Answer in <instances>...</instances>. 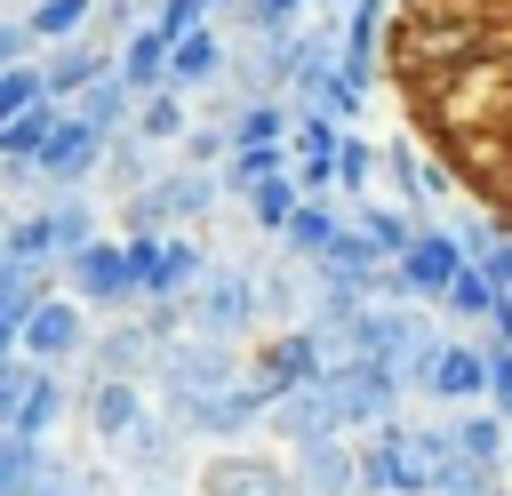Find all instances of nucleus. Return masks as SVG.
I'll use <instances>...</instances> for the list:
<instances>
[{"label":"nucleus","mask_w":512,"mask_h":496,"mask_svg":"<svg viewBox=\"0 0 512 496\" xmlns=\"http://www.w3.org/2000/svg\"><path fill=\"white\" fill-rule=\"evenodd\" d=\"M352 448H360V488H368V496H432L440 464L456 456L448 408H440V416H408V408H400L392 424L360 432Z\"/></svg>","instance_id":"1"},{"label":"nucleus","mask_w":512,"mask_h":496,"mask_svg":"<svg viewBox=\"0 0 512 496\" xmlns=\"http://www.w3.org/2000/svg\"><path fill=\"white\" fill-rule=\"evenodd\" d=\"M320 400H328V416H336V432H376V424H392L400 416V400H408V384L384 368V360H360V352H336L328 368H320V384H312Z\"/></svg>","instance_id":"2"},{"label":"nucleus","mask_w":512,"mask_h":496,"mask_svg":"<svg viewBox=\"0 0 512 496\" xmlns=\"http://www.w3.org/2000/svg\"><path fill=\"white\" fill-rule=\"evenodd\" d=\"M128 240V272H136V304H184L208 280V240L200 232H120Z\"/></svg>","instance_id":"3"},{"label":"nucleus","mask_w":512,"mask_h":496,"mask_svg":"<svg viewBox=\"0 0 512 496\" xmlns=\"http://www.w3.org/2000/svg\"><path fill=\"white\" fill-rule=\"evenodd\" d=\"M184 328L192 336H216V344H248V336H264V320H256V264H208V280L184 296Z\"/></svg>","instance_id":"4"},{"label":"nucleus","mask_w":512,"mask_h":496,"mask_svg":"<svg viewBox=\"0 0 512 496\" xmlns=\"http://www.w3.org/2000/svg\"><path fill=\"white\" fill-rule=\"evenodd\" d=\"M232 376H248V352L184 328V336H168V344H160V360H152L144 392H152V408H168V400H184V392H216V384H232Z\"/></svg>","instance_id":"5"},{"label":"nucleus","mask_w":512,"mask_h":496,"mask_svg":"<svg viewBox=\"0 0 512 496\" xmlns=\"http://www.w3.org/2000/svg\"><path fill=\"white\" fill-rule=\"evenodd\" d=\"M160 416H168L184 440L240 448V440H256V432H264V392H256L248 376H232V384H216V392H184V400H168Z\"/></svg>","instance_id":"6"},{"label":"nucleus","mask_w":512,"mask_h":496,"mask_svg":"<svg viewBox=\"0 0 512 496\" xmlns=\"http://www.w3.org/2000/svg\"><path fill=\"white\" fill-rule=\"evenodd\" d=\"M328 360H336V336H328V328H312V320H296V328H264V336H256V360H248V384H256L264 408H272L280 392L320 384Z\"/></svg>","instance_id":"7"},{"label":"nucleus","mask_w":512,"mask_h":496,"mask_svg":"<svg viewBox=\"0 0 512 496\" xmlns=\"http://www.w3.org/2000/svg\"><path fill=\"white\" fill-rule=\"evenodd\" d=\"M56 288H64V296H80L88 312H136L128 240H120V232H96V240H80V248L56 264Z\"/></svg>","instance_id":"8"},{"label":"nucleus","mask_w":512,"mask_h":496,"mask_svg":"<svg viewBox=\"0 0 512 496\" xmlns=\"http://www.w3.org/2000/svg\"><path fill=\"white\" fill-rule=\"evenodd\" d=\"M88 336H96V312L48 280V288L32 296V312H24L16 352H24V360H40V368H80V360H88Z\"/></svg>","instance_id":"9"},{"label":"nucleus","mask_w":512,"mask_h":496,"mask_svg":"<svg viewBox=\"0 0 512 496\" xmlns=\"http://www.w3.org/2000/svg\"><path fill=\"white\" fill-rule=\"evenodd\" d=\"M384 40H392L400 72H416V80H424V72H448V80H456V72H472V56H480V32H472V24H456V16H440V8L400 16Z\"/></svg>","instance_id":"10"},{"label":"nucleus","mask_w":512,"mask_h":496,"mask_svg":"<svg viewBox=\"0 0 512 496\" xmlns=\"http://www.w3.org/2000/svg\"><path fill=\"white\" fill-rule=\"evenodd\" d=\"M184 448H192V440H184V432H176V424L152 408V416H144V424H136V432L112 448V456H120V480H128V496H184V480H192Z\"/></svg>","instance_id":"11"},{"label":"nucleus","mask_w":512,"mask_h":496,"mask_svg":"<svg viewBox=\"0 0 512 496\" xmlns=\"http://www.w3.org/2000/svg\"><path fill=\"white\" fill-rule=\"evenodd\" d=\"M424 336H432L424 304H376V296H368V304L344 320V336H336V344H344V352H360V360H384V368L400 376V360H408Z\"/></svg>","instance_id":"12"},{"label":"nucleus","mask_w":512,"mask_h":496,"mask_svg":"<svg viewBox=\"0 0 512 496\" xmlns=\"http://www.w3.org/2000/svg\"><path fill=\"white\" fill-rule=\"evenodd\" d=\"M104 144H112V136H96L80 112H56L48 144L32 152V176H40L48 192H88V184L104 176Z\"/></svg>","instance_id":"13"},{"label":"nucleus","mask_w":512,"mask_h":496,"mask_svg":"<svg viewBox=\"0 0 512 496\" xmlns=\"http://www.w3.org/2000/svg\"><path fill=\"white\" fill-rule=\"evenodd\" d=\"M192 488H200V496H304L296 472H288V456H248V440H240V448H216V456L192 472Z\"/></svg>","instance_id":"14"},{"label":"nucleus","mask_w":512,"mask_h":496,"mask_svg":"<svg viewBox=\"0 0 512 496\" xmlns=\"http://www.w3.org/2000/svg\"><path fill=\"white\" fill-rule=\"evenodd\" d=\"M392 264H400V280H408V296H416V304H440V296H448V280H456L472 256H464V240H456L448 224H432V216H424V224H416V240H408Z\"/></svg>","instance_id":"15"},{"label":"nucleus","mask_w":512,"mask_h":496,"mask_svg":"<svg viewBox=\"0 0 512 496\" xmlns=\"http://www.w3.org/2000/svg\"><path fill=\"white\" fill-rule=\"evenodd\" d=\"M152 360H160V336H152V320L136 312H112L96 336H88V360H80V376H128V384H144L152 376Z\"/></svg>","instance_id":"16"},{"label":"nucleus","mask_w":512,"mask_h":496,"mask_svg":"<svg viewBox=\"0 0 512 496\" xmlns=\"http://www.w3.org/2000/svg\"><path fill=\"white\" fill-rule=\"evenodd\" d=\"M72 408H80V392H72V368H40V360H24V392H16V416H8V432H24V440H56Z\"/></svg>","instance_id":"17"},{"label":"nucleus","mask_w":512,"mask_h":496,"mask_svg":"<svg viewBox=\"0 0 512 496\" xmlns=\"http://www.w3.org/2000/svg\"><path fill=\"white\" fill-rule=\"evenodd\" d=\"M80 416H88V432H96L104 448H120V440L152 416V392L128 384V376H80Z\"/></svg>","instance_id":"18"},{"label":"nucleus","mask_w":512,"mask_h":496,"mask_svg":"<svg viewBox=\"0 0 512 496\" xmlns=\"http://www.w3.org/2000/svg\"><path fill=\"white\" fill-rule=\"evenodd\" d=\"M288 472H296L304 496H352L360 488V448H352V432H320V440L288 448Z\"/></svg>","instance_id":"19"},{"label":"nucleus","mask_w":512,"mask_h":496,"mask_svg":"<svg viewBox=\"0 0 512 496\" xmlns=\"http://www.w3.org/2000/svg\"><path fill=\"white\" fill-rule=\"evenodd\" d=\"M32 64H40V96H48V104H72L88 80H104V72H112V40L80 32V40H56V48H40Z\"/></svg>","instance_id":"20"},{"label":"nucleus","mask_w":512,"mask_h":496,"mask_svg":"<svg viewBox=\"0 0 512 496\" xmlns=\"http://www.w3.org/2000/svg\"><path fill=\"white\" fill-rule=\"evenodd\" d=\"M304 312H312V272H304L296 256L256 264V320H264V328H296Z\"/></svg>","instance_id":"21"},{"label":"nucleus","mask_w":512,"mask_h":496,"mask_svg":"<svg viewBox=\"0 0 512 496\" xmlns=\"http://www.w3.org/2000/svg\"><path fill=\"white\" fill-rule=\"evenodd\" d=\"M112 80H120L128 96H152V88H168V32H152V24L120 32V40H112Z\"/></svg>","instance_id":"22"},{"label":"nucleus","mask_w":512,"mask_h":496,"mask_svg":"<svg viewBox=\"0 0 512 496\" xmlns=\"http://www.w3.org/2000/svg\"><path fill=\"white\" fill-rule=\"evenodd\" d=\"M224 56H232V48L216 40V24L168 40V88H176V96H208V88L224 80Z\"/></svg>","instance_id":"23"},{"label":"nucleus","mask_w":512,"mask_h":496,"mask_svg":"<svg viewBox=\"0 0 512 496\" xmlns=\"http://www.w3.org/2000/svg\"><path fill=\"white\" fill-rule=\"evenodd\" d=\"M448 440H456V456H464V464L504 472V440H512V424H504L488 400H472V408H448Z\"/></svg>","instance_id":"24"},{"label":"nucleus","mask_w":512,"mask_h":496,"mask_svg":"<svg viewBox=\"0 0 512 496\" xmlns=\"http://www.w3.org/2000/svg\"><path fill=\"white\" fill-rule=\"evenodd\" d=\"M184 128H192V96H176V88H152V96H136V120H128V136H144L152 152H176V144H184Z\"/></svg>","instance_id":"25"},{"label":"nucleus","mask_w":512,"mask_h":496,"mask_svg":"<svg viewBox=\"0 0 512 496\" xmlns=\"http://www.w3.org/2000/svg\"><path fill=\"white\" fill-rule=\"evenodd\" d=\"M336 232H344V208H336V200H296V216H288V232H280V256L320 264Z\"/></svg>","instance_id":"26"},{"label":"nucleus","mask_w":512,"mask_h":496,"mask_svg":"<svg viewBox=\"0 0 512 496\" xmlns=\"http://www.w3.org/2000/svg\"><path fill=\"white\" fill-rule=\"evenodd\" d=\"M376 184H384V144L360 136V128H344V144H336V192L344 200H376Z\"/></svg>","instance_id":"27"},{"label":"nucleus","mask_w":512,"mask_h":496,"mask_svg":"<svg viewBox=\"0 0 512 496\" xmlns=\"http://www.w3.org/2000/svg\"><path fill=\"white\" fill-rule=\"evenodd\" d=\"M296 200H304V192H296V176L280 168V176H264V184H248V192H240V216H248V232L280 240V232H288V216H296Z\"/></svg>","instance_id":"28"},{"label":"nucleus","mask_w":512,"mask_h":496,"mask_svg":"<svg viewBox=\"0 0 512 496\" xmlns=\"http://www.w3.org/2000/svg\"><path fill=\"white\" fill-rule=\"evenodd\" d=\"M64 112H80V120H88L96 136H128V120H136V96H128V88H120V80L104 72V80H88V88H80V96H72Z\"/></svg>","instance_id":"29"},{"label":"nucleus","mask_w":512,"mask_h":496,"mask_svg":"<svg viewBox=\"0 0 512 496\" xmlns=\"http://www.w3.org/2000/svg\"><path fill=\"white\" fill-rule=\"evenodd\" d=\"M16 16H24V32H32L40 48L96 32V0H32V8H16Z\"/></svg>","instance_id":"30"},{"label":"nucleus","mask_w":512,"mask_h":496,"mask_svg":"<svg viewBox=\"0 0 512 496\" xmlns=\"http://www.w3.org/2000/svg\"><path fill=\"white\" fill-rule=\"evenodd\" d=\"M8 264H24V272H40V280H56V232H48V208H24L16 224H8V248H0Z\"/></svg>","instance_id":"31"},{"label":"nucleus","mask_w":512,"mask_h":496,"mask_svg":"<svg viewBox=\"0 0 512 496\" xmlns=\"http://www.w3.org/2000/svg\"><path fill=\"white\" fill-rule=\"evenodd\" d=\"M496 304H504V288H496L480 264H464V272L448 280V296H440V312H448V320H464V328H488V320H496Z\"/></svg>","instance_id":"32"},{"label":"nucleus","mask_w":512,"mask_h":496,"mask_svg":"<svg viewBox=\"0 0 512 496\" xmlns=\"http://www.w3.org/2000/svg\"><path fill=\"white\" fill-rule=\"evenodd\" d=\"M56 440H24V432H0V496H32L40 472H48Z\"/></svg>","instance_id":"33"},{"label":"nucleus","mask_w":512,"mask_h":496,"mask_svg":"<svg viewBox=\"0 0 512 496\" xmlns=\"http://www.w3.org/2000/svg\"><path fill=\"white\" fill-rule=\"evenodd\" d=\"M40 208H48V232H56V264H64V256H72L80 240H96V232H104V224H96V200H88V192H48Z\"/></svg>","instance_id":"34"},{"label":"nucleus","mask_w":512,"mask_h":496,"mask_svg":"<svg viewBox=\"0 0 512 496\" xmlns=\"http://www.w3.org/2000/svg\"><path fill=\"white\" fill-rule=\"evenodd\" d=\"M160 160H168V152H152L144 136H112V144H104V176H112V192H144V184L160 176Z\"/></svg>","instance_id":"35"},{"label":"nucleus","mask_w":512,"mask_h":496,"mask_svg":"<svg viewBox=\"0 0 512 496\" xmlns=\"http://www.w3.org/2000/svg\"><path fill=\"white\" fill-rule=\"evenodd\" d=\"M376 56H384V0H360L344 8V64L376 80Z\"/></svg>","instance_id":"36"},{"label":"nucleus","mask_w":512,"mask_h":496,"mask_svg":"<svg viewBox=\"0 0 512 496\" xmlns=\"http://www.w3.org/2000/svg\"><path fill=\"white\" fill-rule=\"evenodd\" d=\"M232 16H240V40H280V32H296L304 24V8L312 0H224Z\"/></svg>","instance_id":"37"},{"label":"nucleus","mask_w":512,"mask_h":496,"mask_svg":"<svg viewBox=\"0 0 512 496\" xmlns=\"http://www.w3.org/2000/svg\"><path fill=\"white\" fill-rule=\"evenodd\" d=\"M232 144H288V96H248L232 112Z\"/></svg>","instance_id":"38"},{"label":"nucleus","mask_w":512,"mask_h":496,"mask_svg":"<svg viewBox=\"0 0 512 496\" xmlns=\"http://www.w3.org/2000/svg\"><path fill=\"white\" fill-rule=\"evenodd\" d=\"M56 112H64V104H48V96H40V104H24V112L0 128V160H32V152L48 144V128H56Z\"/></svg>","instance_id":"39"},{"label":"nucleus","mask_w":512,"mask_h":496,"mask_svg":"<svg viewBox=\"0 0 512 496\" xmlns=\"http://www.w3.org/2000/svg\"><path fill=\"white\" fill-rule=\"evenodd\" d=\"M224 152H232V128H216V120H192V128H184V144H176L168 160H184V168H224Z\"/></svg>","instance_id":"40"},{"label":"nucleus","mask_w":512,"mask_h":496,"mask_svg":"<svg viewBox=\"0 0 512 496\" xmlns=\"http://www.w3.org/2000/svg\"><path fill=\"white\" fill-rule=\"evenodd\" d=\"M208 16H216L208 0H152V16H144V24H152V32H168V40H184V32H200Z\"/></svg>","instance_id":"41"},{"label":"nucleus","mask_w":512,"mask_h":496,"mask_svg":"<svg viewBox=\"0 0 512 496\" xmlns=\"http://www.w3.org/2000/svg\"><path fill=\"white\" fill-rule=\"evenodd\" d=\"M24 104H40V64H0V128H8Z\"/></svg>","instance_id":"42"},{"label":"nucleus","mask_w":512,"mask_h":496,"mask_svg":"<svg viewBox=\"0 0 512 496\" xmlns=\"http://www.w3.org/2000/svg\"><path fill=\"white\" fill-rule=\"evenodd\" d=\"M480 344H488V408L512 424V344L504 336H480Z\"/></svg>","instance_id":"43"},{"label":"nucleus","mask_w":512,"mask_h":496,"mask_svg":"<svg viewBox=\"0 0 512 496\" xmlns=\"http://www.w3.org/2000/svg\"><path fill=\"white\" fill-rule=\"evenodd\" d=\"M504 480H512V440H504Z\"/></svg>","instance_id":"44"},{"label":"nucleus","mask_w":512,"mask_h":496,"mask_svg":"<svg viewBox=\"0 0 512 496\" xmlns=\"http://www.w3.org/2000/svg\"><path fill=\"white\" fill-rule=\"evenodd\" d=\"M136 8H144V16H152V0H136Z\"/></svg>","instance_id":"45"},{"label":"nucleus","mask_w":512,"mask_h":496,"mask_svg":"<svg viewBox=\"0 0 512 496\" xmlns=\"http://www.w3.org/2000/svg\"><path fill=\"white\" fill-rule=\"evenodd\" d=\"M336 8H360V0H336Z\"/></svg>","instance_id":"46"},{"label":"nucleus","mask_w":512,"mask_h":496,"mask_svg":"<svg viewBox=\"0 0 512 496\" xmlns=\"http://www.w3.org/2000/svg\"><path fill=\"white\" fill-rule=\"evenodd\" d=\"M208 8H224V0H208Z\"/></svg>","instance_id":"47"},{"label":"nucleus","mask_w":512,"mask_h":496,"mask_svg":"<svg viewBox=\"0 0 512 496\" xmlns=\"http://www.w3.org/2000/svg\"><path fill=\"white\" fill-rule=\"evenodd\" d=\"M360 496H368V488H360Z\"/></svg>","instance_id":"48"}]
</instances>
